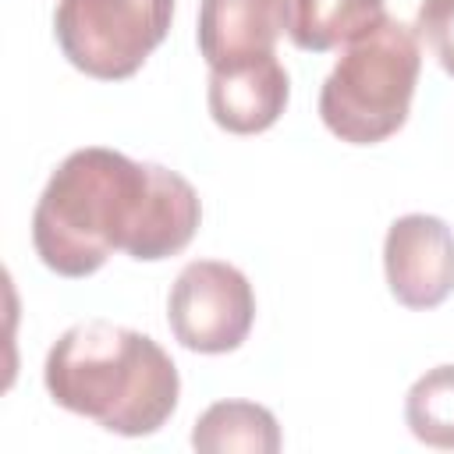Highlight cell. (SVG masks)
Returning <instances> with one entry per match:
<instances>
[{
	"label": "cell",
	"mask_w": 454,
	"mask_h": 454,
	"mask_svg": "<svg viewBox=\"0 0 454 454\" xmlns=\"http://www.w3.org/2000/svg\"><path fill=\"white\" fill-rule=\"evenodd\" d=\"M199 220V192L177 170L85 145L50 174L32 213V245L53 273L92 277L114 252L135 262L177 255Z\"/></svg>",
	"instance_id": "6da1fadb"
},
{
	"label": "cell",
	"mask_w": 454,
	"mask_h": 454,
	"mask_svg": "<svg viewBox=\"0 0 454 454\" xmlns=\"http://www.w3.org/2000/svg\"><path fill=\"white\" fill-rule=\"evenodd\" d=\"M43 383L53 404L117 436H149L177 408L181 376L170 355L131 326L85 319L46 351Z\"/></svg>",
	"instance_id": "7a4b0ae2"
},
{
	"label": "cell",
	"mask_w": 454,
	"mask_h": 454,
	"mask_svg": "<svg viewBox=\"0 0 454 454\" xmlns=\"http://www.w3.org/2000/svg\"><path fill=\"white\" fill-rule=\"evenodd\" d=\"M422 53L411 25L397 18L376 21L351 39L319 89L323 124L348 145H376L390 138L411 114Z\"/></svg>",
	"instance_id": "3957f363"
},
{
	"label": "cell",
	"mask_w": 454,
	"mask_h": 454,
	"mask_svg": "<svg viewBox=\"0 0 454 454\" xmlns=\"http://www.w3.org/2000/svg\"><path fill=\"white\" fill-rule=\"evenodd\" d=\"M170 21L174 0H57L53 35L71 67L121 82L167 39Z\"/></svg>",
	"instance_id": "277c9868"
},
{
	"label": "cell",
	"mask_w": 454,
	"mask_h": 454,
	"mask_svg": "<svg viewBox=\"0 0 454 454\" xmlns=\"http://www.w3.org/2000/svg\"><path fill=\"white\" fill-rule=\"evenodd\" d=\"M167 323L174 340L188 351H234L245 344L255 323V291L238 266L220 259H195L170 284Z\"/></svg>",
	"instance_id": "5b68a950"
},
{
	"label": "cell",
	"mask_w": 454,
	"mask_h": 454,
	"mask_svg": "<svg viewBox=\"0 0 454 454\" xmlns=\"http://www.w3.org/2000/svg\"><path fill=\"white\" fill-rule=\"evenodd\" d=\"M383 273L404 309H436L454 291V231L429 213H404L387 227Z\"/></svg>",
	"instance_id": "8992f818"
},
{
	"label": "cell",
	"mask_w": 454,
	"mask_h": 454,
	"mask_svg": "<svg viewBox=\"0 0 454 454\" xmlns=\"http://www.w3.org/2000/svg\"><path fill=\"white\" fill-rule=\"evenodd\" d=\"M284 35V0H199V53L209 71L273 53Z\"/></svg>",
	"instance_id": "52a82bcc"
},
{
	"label": "cell",
	"mask_w": 454,
	"mask_h": 454,
	"mask_svg": "<svg viewBox=\"0 0 454 454\" xmlns=\"http://www.w3.org/2000/svg\"><path fill=\"white\" fill-rule=\"evenodd\" d=\"M291 96V78L277 53L248 60L241 67L209 71L206 103L209 117L231 135H259L277 124Z\"/></svg>",
	"instance_id": "ba28073f"
},
{
	"label": "cell",
	"mask_w": 454,
	"mask_h": 454,
	"mask_svg": "<svg viewBox=\"0 0 454 454\" xmlns=\"http://www.w3.org/2000/svg\"><path fill=\"white\" fill-rule=\"evenodd\" d=\"M383 18V0H284V32L309 53L348 46Z\"/></svg>",
	"instance_id": "9c48e42d"
},
{
	"label": "cell",
	"mask_w": 454,
	"mask_h": 454,
	"mask_svg": "<svg viewBox=\"0 0 454 454\" xmlns=\"http://www.w3.org/2000/svg\"><path fill=\"white\" fill-rule=\"evenodd\" d=\"M280 443L277 415L255 401H216L195 419L192 429V447L202 454H277Z\"/></svg>",
	"instance_id": "30bf717a"
},
{
	"label": "cell",
	"mask_w": 454,
	"mask_h": 454,
	"mask_svg": "<svg viewBox=\"0 0 454 454\" xmlns=\"http://www.w3.org/2000/svg\"><path fill=\"white\" fill-rule=\"evenodd\" d=\"M404 422L426 447L454 450V365L426 369L411 383L404 397Z\"/></svg>",
	"instance_id": "8fae6325"
},
{
	"label": "cell",
	"mask_w": 454,
	"mask_h": 454,
	"mask_svg": "<svg viewBox=\"0 0 454 454\" xmlns=\"http://www.w3.org/2000/svg\"><path fill=\"white\" fill-rule=\"evenodd\" d=\"M411 28L419 43L429 46L436 64L454 78V0H422Z\"/></svg>",
	"instance_id": "7c38bea8"
}]
</instances>
